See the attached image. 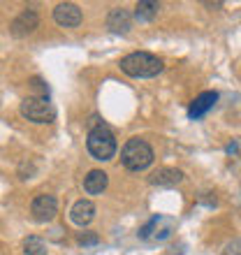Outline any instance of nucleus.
<instances>
[{"instance_id": "17", "label": "nucleus", "mask_w": 241, "mask_h": 255, "mask_svg": "<svg viewBox=\"0 0 241 255\" xmlns=\"http://www.w3.org/2000/svg\"><path fill=\"white\" fill-rule=\"evenodd\" d=\"M223 255H241V239L228 244V246H225V253H223Z\"/></svg>"}, {"instance_id": "12", "label": "nucleus", "mask_w": 241, "mask_h": 255, "mask_svg": "<svg viewBox=\"0 0 241 255\" xmlns=\"http://www.w3.org/2000/svg\"><path fill=\"white\" fill-rule=\"evenodd\" d=\"M107 183H109L107 172H102V169H91L86 174V179H84V190H86L88 195H102L105 188H107Z\"/></svg>"}, {"instance_id": "9", "label": "nucleus", "mask_w": 241, "mask_h": 255, "mask_svg": "<svg viewBox=\"0 0 241 255\" xmlns=\"http://www.w3.org/2000/svg\"><path fill=\"white\" fill-rule=\"evenodd\" d=\"M148 181H151V186H158V188H172V186L183 181V172L174 167H158L148 176Z\"/></svg>"}, {"instance_id": "2", "label": "nucleus", "mask_w": 241, "mask_h": 255, "mask_svg": "<svg viewBox=\"0 0 241 255\" xmlns=\"http://www.w3.org/2000/svg\"><path fill=\"white\" fill-rule=\"evenodd\" d=\"M120 162L130 172H141L153 162V148H151L148 141L132 137V139L125 141V146L120 148Z\"/></svg>"}, {"instance_id": "18", "label": "nucleus", "mask_w": 241, "mask_h": 255, "mask_svg": "<svg viewBox=\"0 0 241 255\" xmlns=\"http://www.w3.org/2000/svg\"><path fill=\"white\" fill-rule=\"evenodd\" d=\"M77 242L81 246H88V244H98V235H79L77 237Z\"/></svg>"}, {"instance_id": "1", "label": "nucleus", "mask_w": 241, "mask_h": 255, "mask_svg": "<svg viewBox=\"0 0 241 255\" xmlns=\"http://www.w3.org/2000/svg\"><path fill=\"white\" fill-rule=\"evenodd\" d=\"M119 65L120 72H125L127 77H134V79H151L162 72V61L148 51H132V54L123 56Z\"/></svg>"}, {"instance_id": "3", "label": "nucleus", "mask_w": 241, "mask_h": 255, "mask_svg": "<svg viewBox=\"0 0 241 255\" xmlns=\"http://www.w3.org/2000/svg\"><path fill=\"white\" fill-rule=\"evenodd\" d=\"M86 146H88V153L93 155L95 160L107 162L116 155V137L107 126H93L88 130Z\"/></svg>"}, {"instance_id": "6", "label": "nucleus", "mask_w": 241, "mask_h": 255, "mask_svg": "<svg viewBox=\"0 0 241 255\" xmlns=\"http://www.w3.org/2000/svg\"><path fill=\"white\" fill-rule=\"evenodd\" d=\"M40 26V16L33 9H23V12L16 16V19L9 23V33L14 37H26V35L35 33V28Z\"/></svg>"}, {"instance_id": "10", "label": "nucleus", "mask_w": 241, "mask_h": 255, "mask_svg": "<svg viewBox=\"0 0 241 255\" xmlns=\"http://www.w3.org/2000/svg\"><path fill=\"white\" fill-rule=\"evenodd\" d=\"M95 218V204L91 200H77L70 209V221L79 228H86L88 223Z\"/></svg>"}, {"instance_id": "16", "label": "nucleus", "mask_w": 241, "mask_h": 255, "mask_svg": "<svg viewBox=\"0 0 241 255\" xmlns=\"http://www.w3.org/2000/svg\"><path fill=\"white\" fill-rule=\"evenodd\" d=\"M30 86H33V91H37V93H40V98H47L49 88H47V84H44L40 77H33V79H30Z\"/></svg>"}, {"instance_id": "4", "label": "nucleus", "mask_w": 241, "mask_h": 255, "mask_svg": "<svg viewBox=\"0 0 241 255\" xmlns=\"http://www.w3.org/2000/svg\"><path fill=\"white\" fill-rule=\"evenodd\" d=\"M21 116L28 119L33 123H51L56 119V109L54 105L49 102V98H40V95H33V98H26L19 107Z\"/></svg>"}, {"instance_id": "8", "label": "nucleus", "mask_w": 241, "mask_h": 255, "mask_svg": "<svg viewBox=\"0 0 241 255\" xmlns=\"http://www.w3.org/2000/svg\"><path fill=\"white\" fill-rule=\"evenodd\" d=\"M81 19H84L81 9L77 5H72V2H60L54 9V21L60 28H77L81 23Z\"/></svg>"}, {"instance_id": "13", "label": "nucleus", "mask_w": 241, "mask_h": 255, "mask_svg": "<svg viewBox=\"0 0 241 255\" xmlns=\"http://www.w3.org/2000/svg\"><path fill=\"white\" fill-rule=\"evenodd\" d=\"M162 223V216H153V218H151V221L146 223V225H144V228L139 230V237L141 239H148V237H151V232H153V230H158V225H160ZM172 228H174V221H172V218H165V230H160V232H155V239H167L169 235H172Z\"/></svg>"}, {"instance_id": "11", "label": "nucleus", "mask_w": 241, "mask_h": 255, "mask_svg": "<svg viewBox=\"0 0 241 255\" xmlns=\"http://www.w3.org/2000/svg\"><path fill=\"white\" fill-rule=\"evenodd\" d=\"M107 28L112 33H120V35L130 33V28H132V16H130V12L123 9V7L112 9L107 16Z\"/></svg>"}, {"instance_id": "5", "label": "nucleus", "mask_w": 241, "mask_h": 255, "mask_svg": "<svg viewBox=\"0 0 241 255\" xmlns=\"http://www.w3.org/2000/svg\"><path fill=\"white\" fill-rule=\"evenodd\" d=\"M30 214L37 223H49L54 221V216L58 214V200L54 195H37L30 204Z\"/></svg>"}, {"instance_id": "14", "label": "nucleus", "mask_w": 241, "mask_h": 255, "mask_svg": "<svg viewBox=\"0 0 241 255\" xmlns=\"http://www.w3.org/2000/svg\"><path fill=\"white\" fill-rule=\"evenodd\" d=\"M158 9L160 5L153 2V0H139L137 7H134V19L137 21H153L158 16Z\"/></svg>"}, {"instance_id": "15", "label": "nucleus", "mask_w": 241, "mask_h": 255, "mask_svg": "<svg viewBox=\"0 0 241 255\" xmlns=\"http://www.w3.org/2000/svg\"><path fill=\"white\" fill-rule=\"evenodd\" d=\"M23 253L26 255H47L49 249L40 237H26V239H23Z\"/></svg>"}, {"instance_id": "7", "label": "nucleus", "mask_w": 241, "mask_h": 255, "mask_svg": "<svg viewBox=\"0 0 241 255\" xmlns=\"http://www.w3.org/2000/svg\"><path fill=\"white\" fill-rule=\"evenodd\" d=\"M218 102V93L216 91H204L190 102V107H188V119H193V121H200L202 116H207L214 105Z\"/></svg>"}]
</instances>
